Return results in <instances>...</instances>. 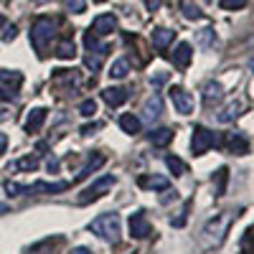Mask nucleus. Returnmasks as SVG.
<instances>
[{
    "instance_id": "39",
    "label": "nucleus",
    "mask_w": 254,
    "mask_h": 254,
    "mask_svg": "<svg viewBox=\"0 0 254 254\" xmlns=\"http://www.w3.org/2000/svg\"><path fill=\"white\" fill-rule=\"evenodd\" d=\"M247 244H254V226L247 231V237H244V247H247ZM252 254H254V249H252Z\"/></svg>"
},
{
    "instance_id": "7",
    "label": "nucleus",
    "mask_w": 254,
    "mask_h": 254,
    "mask_svg": "<svg viewBox=\"0 0 254 254\" xmlns=\"http://www.w3.org/2000/svg\"><path fill=\"white\" fill-rule=\"evenodd\" d=\"M171 99H173L176 110H178L181 115H193V110H196L193 94H188L183 87H173V89H171Z\"/></svg>"
},
{
    "instance_id": "44",
    "label": "nucleus",
    "mask_w": 254,
    "mask_h": 254,
    "mask_svg": "<svg viewBox=\"0 0 254 254\" xmlns=\"http://www.w3.org/2000/svg\"><path fill=\"white\" fill-rule=\"evenodd\" d=\"M10 117V112L5 110V107H0V122H3V120H8Z\"/></svg>"
},
{
    "instance_id": "38",
    "label": "nucleus",
    "mask_w": 254,
    "mask_h": 254,
    "mask_svg": "<svg viewBox=\"0 0 254 254\" xmlns=\"http://www.w3.org/2000/svg\"><path fill=\"white\" fill-rule=\"evenodd\" d=\"M165 79H168V74H158L155 79H150V84L153 87H160V84H165Z\"/></svg>"
},
{
    "instance_id": "28",
    "label": "nucleus",
    "mask_w": 254,
    "mask_h": 254,
    "mask_svg": "<svg viewBox=\"0 0 254 254\" xmlns=\"http://www.w3.org/2000/svg\"><path fill=\"white\" fill-rule=\"evenodd\" d=\"M198 44L203 46V49H211L216 44V33H214V28H203V31H198Z\"/></svg>"
},
{
    "instance_id": "23",
    "label": "nucleus",
    "mask_w": 254,
    "mask_h": 254,
    "mask_svg": "<svg viewBox=\"0 0 254 254\" xmlns=\"http://www.w3.org/2000/svg\"><path fill=\"white\" fill-rule=\"evenodd\" d=\"M36 168H38V160L28 155V158H20V160L10 163V165H8V173H10V171H26V173H33Z\"/></svg>"
},
{
    "instance_id": "12",
    "label": "nucleus",
    "mask_w": 254,
    "mask_h": 254,
    "mask_svg": "<svg viewBox=\"0 0 254 254\" xmlns=\"http://www.w3.org/2000/svg\"><path fill=\"white\" fill-rule=\"evenodd\" d=\"M46 122V110L44 107H33L26 117V132H38Z\"/></svg>"
},
{
    "instance_id": "11",
    "label": "nucleus",
    "mask_w": 254,
    "mask_h": 254,
    "mask_svg": "<svg viewBox=\"0 0 254 254\" xmlns=\"http://www.w3.org/2000/svg\"><path fill=\"white\" fill-rule=\"evenodd\" d=\"M102 99L110 104V107H122V104L127 102V89L122 87H107L102 92Z\"/></svg>"
},
{
    "instance_id": "31",
    "label": "nucleus",
    "mask_w": 254,
    "mask_h": 254,
    "mask_svg": "<svg viewBox=\"0 0 254 254\" xmlns=\"http://www.w3.org/2000/svg\"><path fill=\"white\" fill-rule=\"evenodd\" d=\"M183 15H186L188 20H201V18H203V13H201L193 3H183Z\"/></svg>"
},
{
    "instance_id": "5",
    "label": "nucleus",
    "mask_w": 254,
    "mask_h": 254,
    "mask_svg": "<svg viewBox=\"0 0 254 254\" xmlns=\"http://www.w3.org/2000/svg\"><path fill=\"white\" fill-rule=\"evenodd\" d=\"M117 183V178L115 176H102L99 181H94L89 188H84V193L79 196V206H87V203H92V201H97V198H102L107 190H112V186Z\"/></svg>"
},
{
    "instance_id": "13",
    "label": "nucleus",
    "mask_w": 254,
    "mask_h": 254,
    "mask_svg": "<svg viewBox=\"0 0 254 254\" xmlns=\"http://www.w3.org/2000/svg\"><path fill=\"white\" fill-rule=\"evenodd\" d=\"M190 56H193V49H190V44H178L176 46V51H173V64L183 71V69H188V64H190Z\"/></svg>"
},
{
    "instance_id": "32",
    "label": "nucleus",
    "mask_w": 254,
    "mask_h": 254,
    "mask_svg": "<svg viewBox=\"0 0 254 254\" xmlns=\"http://www.w3.org/2000/svg\"><path fill=\"white\" fill-rule=\"evenodd\" d=\"M3 188H5L8 196H23V190H26V186H20V183H15V181H5Z\"/></svg>"
},
{
    "instance_id": "49",
    "label": "nucleus",
    "mask_w": 254,
    "mask_h": 254,
    "mask_svg": "<svg viewBox=\"0 0 254 254\" xmlns=\"http://www.w3.org/2000/svg\"><path fill=\"white\" fill-rule=\"evenodd\" d=\"M242 254H249V252H242Z\"/></svg>"
},
{
    "instance_id": "42",
    "label": "nucleus",
    "mask_w": 254,
    "mask_h": 254,
    "mask_svg": "<svg viewBox=\"0 0 254 254\" xmlns=\"http://www.w3.org/2000/svg\"><path fill=\"white\" fill-rule=\"evenodd\" d=\"M56 168H59V160L56 158H49V171H56Z\"/></svg>"
},
{
    "instance_id": "19",
    "label": "nucleus",
    "mask_w": 254,
    "mask_h": 254,
    "mask_svg": "<svg viewBox=\"0 0 254 254\" xmlns=\"http://www.w3.org/2000/svg\"><path fill=\"white\" fill-rule=\"evenodd\" d=\"M120 127H122V132H127V135H137L142 130V122L135 115H122L120 117Z\"/></svg>"
},
{
    "instance_id": "10",
    "label": "nucleus",
    "mask_w": 254,
    "mask_h": 254,
    "mask_svg": "<svg viewBox=\"0 0 254 254\" xmlns=\"http://www.w3.org/2000/svg\"><path fill=\"white\" fill-rule=\"evenodd\" d=\"M89 31L97 33V36H110L112 31H117V18H115V13H102V15H97Z\"/></svg>"
},
{
    "instance_id": "43",
    "label": "nucleus",
    "mask_w": 254,
    "mask_h": 254,
    "mask_svg": "<svg viewBox=\"0 0 254 254\" xmlns=\"http://www.w3.org/2000/svg\"><path fill=\"white\" fill-rule=\"evenodd\" d=\"M71 254H92V252H89V249H87V247H76V249H74V252H71Z\"/></svg>"
},
{
    "instance_id": "21",
    "label": "nucleus",
    "mask_w": 254,
    "mask_h": 254,
    "mask_svg": "<svg viewBox=\"0 0 254 254\" xmlns=\"http://www.w3.org/2000/svg\"><path fill=\"white\" fill-rule=\"evenodd\" d=\"M173 140V130H168V127H158V130L150 132V142L155 147H165V145H171Z\"/></svg>"
},
{
    "instance_id": "40",
    "label": "nucleus",
    "mask_w": 254,
    "mask_h": 254,
    "mask_svg": "<svg viewBox=\"0 0 254 254\" xmlns=\"http://www.w3.org/2000/svg\"><path fill=\"white\" fill-rule=\"evenodd\" d=\"M160 3H163V0H145L147 10H158V8H160Z\"/></svg>"
},
{
    "instance_id": "9",
    "label": "nucleus",
    "mask_w": 254,
    "mask_h": 254,
    "mask_svg": "<svg viewBox=\"0 0 254 254\" xmlns=\"http://www.w3.org/2000/svg\"><path fill=\"white\" fill-rule=\"evenodd\" d=\"M71 183L69 181H56V183H49V181H36L31 186H26L23 193H61V190H66Z\"/></svg>"
},
{
    "instance_id": "26",
    "label": "nucleus",
    "mask_w": 254,
    "mask_h": 254,
    "mask_svg": "<svg viewBox=\"0 0 254 254\" xmlns=\"http://www.w3.org/2000/svg\"><path fill=\"white\" fill-rule=\"evenodd\" d=\"M165 165H168V171H171L173 176H183L186 173V163L178 155H168L165 158Z\"/></svg>"
},
{
    "instance_id": "6",
    "label": "nucleus",
    "mask_w": 254,
    "mask_h": 254,
    "mask_svg": "<svg viewBox=\"0 0 254 254\" xmlns=\"http://www.w3.org/2000/svg\"><path fill=\"white\" fill-rule=\"evenodd\" d=\"M216 142H219V137L214 135V130L198 125L193 130V137H190V150H193V155H203V153H208V147H214Z\"/></svg>"
},
{
    "instance_id": "18",
    "label": "nucleus",
    "mask_w": 254,
    "mask_h": 254,
    "mask_svg": "<svg viewBox=\"0 0 254 254\" xmlns=\"http://www.w3.org/2000/svg\"><path fill=\"white\" fill-rule=\"evenodd\" d=\"M140 188H150V190H168L171 188V181L165 176H150V178H140L137 181Z\"/></svg>"
},
{
    "instance_id": "45",
    "label": "nucleus",
    "mask_w": 254,
    "mask_h": 254,
    "mask_svg": "<svg viewBox=\"0 0 254 254\" xmlns=\"http://www.w3.org/2000/svg\"><path fill=\"white\" fill-rule=\"evenodd\" d=\"M13 97V92H8V89H0V99H10Z\"/></svg>"
},
{
    "instance_id": "8",
    "label": "nucleus",
    "mask_w": 254,
    "mask_h": 254,
    "mask_svg": "<svg viewBox=\"0 0 254 254\" xmlns=\"http://www.w3.org/2000/svg\"><path fill=\"white\" fill-rule=\"evenodd\" d=\"M150 221H147L145 216V211H135V214L130 216V237L132 239H145V237H150Z\"/></svg>"
},
{
    "instance_id": "47",
    "label": "nucleus",
    "mask_w": 254,
    "mask_h": 254,
    "mask_svg": "<svg viewBox=\"0 0 254 254\" xmlns=\"http://www.w3.org/2000/svg\"><path fill=\"white\" fill-rule=\"evenodd\" d=\"M249 66H252V71H254V59H252V64H249Z\"/></svg>"
},
{
    "instance_id": "30",
    "label": "nucleus",
    "mask_w": 254,
    "mask_h": 254,
    "mask_svg": "<svg viewBox=\"0 0 254 254\" xmlns=\"http://www.w3.org/2000/svg\"><path fill=\"white\" fill-rule=\"evenodd\" d=\"M94 112H97V102H94V99H84V102L79 104V115L94 117Z\"/></svg>"
},
{
    "instance_id": "37",
    "label": "nucleus",
    "mask_w": 254,
    "mask_h": 254,
    "mask_svg": "<svg viewBox=\"0 0 254 254\" xmlns=\"http://www.w3.org/2000/svg\"><path fill=\"white\" fill-rule=\"evenodd\" d=\"M97 127H99V122H92V125H84V127H81V135H92V132L97 130Z\"/></svg>"
},
{
    "instance_id": "3",
    "label": "nucleus",
    "mask_w": 254,
    "mask_h": 254,
    "mask_svg": "<svg viewBox=\"0 0 254 254\" xmlns=\"http://www.w3.org/2000/svg\"><path fill=\"white\" fill-rule=\"evenodd\" d=\"M54 36H56V23H54V20L46 18V15L36 18V23L31 26V44H33V49L38 54L46 51V46L51 44Z\"/></svg>"
},
{
    "instance_id": "16",
    "label": "nucleus",
    "mask_w": 254,
    "mask_h": 254,
    "mask_svg": "<svg viewBox=\"0 0 254 254\" xmlns=\"http://www.w3.org/2000/svg\"><path fill=\"white\" fill-rule=\"evenodd\" d=\"M226 142H229V150L234 153V155H247L249 153V140L242 132H231Z\"/></svg>"
},
{
    "instance_id": "34",
    "label": "nucleus",
    "mask_w": 254,
    "mask_h": 254,
    "mask_svg": "<svg viewBox=\"0 0 254 254\" xmlns=\"http://www.w3.org/2000/svg\"><path fill=\"white\" fill-rule=\"evenodd\" d=\"M188 208H190V201H186V203H183V208H181V214H178L176 219H171V224H173V226H178V229H181V226L186 224V216H188Z\"/></svg>"
},
{
    "instance_id": "1",
    "label": "nucleus",
    "mask_w": 254,
    "mask_h": 254,
    "mask_svg": "<svg viewBox=\"0 0 254 254\" xmlns=\"http://www.w3.org/2000/svg\"><path fill=\"white\" fill-rule=\"evenodd\" d=\"M234 219H237L234 211H224V214H219V216L211 219V221L201 229V247H203V249H214V247H219V244L226 239L229 226L234 224Z\"/></svg>"
},
{
    "instance_id": "35",
    "label": "nucleus",
    "mask_w": 254,
    "mask_h": 254,
    "mask_svg": "<svg viewBox=\"0 0 254 254\" xmlns=\"http://www.w3.org/2000/svg\"><path fill=\"white\" fill-rule=\"evenodd\" d=\"M69 10L71 13H84V10H87V0H69Z\"/></svg>"
},
{
    "instance_id": "36",
    "label": "nucleus",
    "mask_w": 254,
    "mask_h": 254,
    "mask_svg": "<svg viewBox=\"0 0 254 254\" xmlns=\"http://www.w3.org/2000/svg\"><path fill=\"white\" fill-rule=\"evenodd\" d=\"M15 36H18V28H15L13 23H10V26H5V33H3V41H13Z\"/></svg>"
},
{
    "instance_id": "20",
    "label": "nucleus",
    "mask_w": 254,
    "mask_h": 254,
    "mask_svg": "<svg viewBox=\"0 0 254 254\" xmlns=\"http://www.w3.org/2000/svg\"><path fill=\"white\" fill-rule=\"evenodd\" d=\"M173 36H176V31H171V28H155L153 31V46L165 49L168 44H173Z\"/></svg>"
},
{
    "instance_id": "2",
    "label": "nucleus",
    "mask_w": 254,
    "mask_h": 254,
    "mask_svg": "<svg viewBox=\"0 0 254 254\" xmlns=\"http://www.w3.org/2000/svg\"><path fill=\"white\" fill-rule=\"evenodd\" d=\"M89 231H94V234L104 242L117 244L120 242V216L117 214H102L89 224Z\"/></svg>"
},
{
    "instance_id": "41",
    "label": "nucleus",
    "mask_w": 254,
    "mask_h": 254,
    "mask_svg": "<svg viewBox=\"0 0 254 254\" xmlns=\"http://www.w3.org/2000/svg\"><path fill=\"white\" fill-rule=\"evenodd\" d=\"M5 147H8V135L0 132V153H5Z\"/></svg>"
},
{
    "instance_id": "4",
    "label": "nucleus",
    "mask_w": 254,
    "mask_h": 254,
    "mask_svg": "<svg viewBox=\"0 0 254 254\" xmlns=\"http://www.w3.org/2000/svg\"><path fill=\"white\" fill-rule=\"evenodd\" d=\"M84 46H87V59H84V64L92 69V71H99L102 69V61H104V56H107V51H110V46L104 44V41H99V36L97 33H87L84 36Z\"/></svg>"
},
{
    "instance_id": "15",
    "label": "nucleus",
    "mask_w": 254,
    "mask_h": 254,
    "mask_svg": "<svg viewBox=\"0 0 254 254\" xmlns=\"http://www.w3.org/2000/svg\"><path fill=\"white\" fill-rule=\"evenodd\" d=\"M142 112H145V120H147V122H155V120L163 115V97H160V94H153L150 99L145 102V110H142Z\"/></svg>"
},
{
    "instance_id": "48",
    "label": "nucleus",
    "mask_w": 254,
    "mask_h": 254,
    "mask_svg": "<svg viewBox=\"0 0 254 254\" xmlns=\"http://www.w3.org/2000/svg\"><path fill=\"white\" fill-rule=\"evenodd\" d=\"M0 26H3V18H0Z\"/></svg>"
},
{
    "instance_id": "29",
    "label": "nucleus",
    "mask_w": 254,
    "mask_h": 254,
    "mask_svg": "<svg viewBox=\"0 0 254 254\" xmlns=\"http://www.w3.org/2000/svg\"><path fill=\"white\" fill-rule=\"evenodd\" d=\"M226 178H229V171H226V168H219V171H216V196H224Z\"/></svg>"
},
{
    "instance_id": "17",
    "label": "nucleus",
    "mask_w": 254,
    "mask_h": 254,
    "mask_svg": "<svg viewBox=\"0 0 254 254\" xmlns=\"http://www.w3.org/2000/svg\"><path fill=\"white\" fill-rule=\"evenodd\" d=\"M242 110H244V104L239 102V99H234V102H229L226 107H224V112H219V122H234L239 115H242Z\"/></svg>"
},
{
    "instance_id": "25",
    "label": "nucleus",
    "mask_w": 254,
    "mask_h": 254,
    "mask_svg": "<svg viewBox=\"0 0 254 254\" xmlns=\"http://www.w3.org/2000/svg\"><path fill=\"white\" fill-rule=\"evenodd\" d=\"M56 56H59V59H74V56H76L74 41H69V38L59 41V46H56Z\"/></svg>"
},
{
    "instance_id": "14",
    "label": "nucleus",
    "mask_w": 254,
    "mask_h": 254,
    "mask_svg": "<svg viewBox=\"0 0 254 254\" xmlns=\"http://www.w3.org/2000/svg\"><path fill=\"white\" fill-rule=\"evenodd\" d=\"M224 99V87L219 81H208L206 87H203V102H206V107H211V104H219Z\"/></svg>"
},
{
    "instance_id": "27",
    "label": "nucleus",
    "mask_w": 254,
    "mask_h": 254,
    "mask_svg": "<svg viewBox=\"0 0 254 254\" xmlns=\"http://www.w3.org/2000/svg\"><path fill=\"white\" fill-rule=\"evenodd\" d=\"M0 81L13 84V89H15V87H20V84H23V76H20V71H8V69H0Z\"/></svg>"
},
{
    "instance_id": "46",
    "label": "nucleus",
    "mask_w": 254,
    "mask_h": 254,
    "mask_svg": "<svg viewBox=\"0 0 254 254\" xmlns=\"http://www.w3.org/2000/svg\"><path fill=\"white\" fill-rule=\"evenodd\" d=\"M3 214H8V203H0V216Z\"/></svg>"
},
{
    "instance_id": "22",
    "label": "nucleus",
    "mask_w": 254,
    "mask_h": 254,
    "mask_svg": "<svg viewBox=\"0 0 254 254\" xmlns=\"http://www.w3.org/2000/svg\"><path fill=\"white\" fill-rule=\"evenodd\" d=\"M102 165H104V155H99V153H97V155H94V158H92V160H89V163H87V165H84L81 171L76 173V178H74V181H84V178H89V176L97 171V168H102Z\"/></svg>"
},
{
    "instance_id": "24",
    "label": "nucleus",
    "mask_w": 254,
    "mask_h": 254,
    "mask_svg": "<svg viewBox=\"0 0 254 254\" xmlns=\"http://www.w3.org/2000/svg\"><path fill=\"white\" fill-rule=\"evenodd\" d=\"M127 74H130V61H127V59H117L112 64V69H110V76L112 79H125Z\"/></svg>"
},
{
    "instance_id": "33",
    "label": "nucleus",
    "mask_w": 254,
    "mask_h": 254,
    "mask_svg": "<svg viewBox=\"0 0 254 254\" xmlns=\"http://www.w3.org/2000/svg\"><path fill=\"white\" fill-rule=\"evenodd\" d=\"M221 10H242L247 5V0H219Z\"/></svg>"
}]
</instances>
